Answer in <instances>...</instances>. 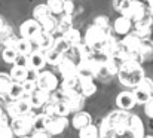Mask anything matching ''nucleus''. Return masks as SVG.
Here are the masks:
<instances>
[{"label":"nucleus","instance_id":"21","mask_svg":"<svg viewBox=\"0 0 153 138\" xmlns=\"http://www.w3.org/2000/svg\"><path fill=\"white\" fill-rule=\"evenodd\" d=\"M77 89L83 96H91V95L95 93L97 86H95L92 79H79V88Z\"/></svg>","mask_w":153,"mask_h":138},{"label":"nucleus","instance_id":"39","mask_svg":"<svg viewBox=\"0 0 153 138\" xmlns=\"http://www.w3.org/2000/svg\"><path fill=\"white\" fill-rule=\"evenodd\" d=\"M53 47L56 49V50H59L61 53H67L68 50H71V46L68 45V42L64 39V36L61 34L59 37H55V43H53Z\"/></svg>","mask_w":153,"mask_h":138},{"label":"nucleus","instance_id":"20","mask_svg":"<svg viewBox=\"0 0 153 138\" xmlns=\"http://www.w3.org/2000/svg\"><path fill=\"white\" fill-rule=\"evenodd\" d=\"M120 64L122 61L116 56H107L105 61H104V67H105V71L108 76H116L120 70Z\"/></svg>","mask_w":153,"mask_h":138},{"label":"nucleus","instance_id":"48","mask_svg":"<svg viewBox=\"0 0 153 138\" xmlns=\"http://www.w3.org/2000/svg\"><path fill=\"white\" fill-rule=\"evenodd\" d=\"M147 12H149V13H150V15L153 16V0L147 3Z\"/></svg>","mask_w":153,"mask_h":138},{"label":"nucleus","instance_id":"30","mask_svg":"<svg viewBox=\"0 0 153 138\" xmlns=\"http://www.w3.org/2000/svg\"><path fill=\"white\" fill-rule=\"evenodd\" d=\"M13 83L12 80V76L7 74V73H0V95L6 96L7 92L10 89V85Z\"/></svg>","mask_w":153,"mask_h":138},{"label":"nucleus","instance_id":"7","mask_svg":"<svg viewBox=\"0 0 153 138\" xmlns=\"http://www.w3.org/2000/svg\"><path fill=\"white\" fill-rule=\"evenodd\" d=\"M67 125H68L67 116L53 114V116H46V119H45V128H46V131H48L51 135L61 134V132L65 129Z\"/></svg>","mask_w":153,"mask_h":138},{"label":"nucleus","instance_id":"49","mask_svg":"<svg viewBox=\"0 0 153 138\" xmlns=\"http://www.w3.org/2000/svg\"><path fill=\"white\" fill-rule=\"evenodd\" d=\"M4 27H6V25H4V19H3V18L0 16V30H3Z\"/></svg>","mask_w":153,"mask_h":138},{"label":"nucleus","instance_id":"41","mask_svg":"<svg viewBox=\"0 0 153 138\" xmlns=\"http://www.w3.org/2000/svg\"><path fill=\"white\" fill-rule=\"evenodd\" d=\"M43 113L46 114V116H53V114H56V101L55 99H52L49 98L45 104H43Z\"/></svg>","mask_w":153,"mask_h":138},{"label":"nucleus","instance_id":"33","mask_svg":"<svg viewBox=\"0 0 153 138\" xmlns=\"http://www.w3.org/2000/svg\"><path fill=\"white\" fill-rule=\"evenodd\" d=\"M46 4L52 12V15H62L64 13V4L65 0H46Z\"/></svg>","mask_w":153,"mask_h":138},{"label":"nucleus","instance_id":"25","mask_svg":"<svg viewBox=\"0 0 153 138\" xmlns=\"http://www.w3.org/2000/svg\"><path fill=\"white\" fill-rule=\"evenodd\" d=\"M138 52H140V55H141L143 61H146V59H150V58L153 56V42L150 40V39H149V37L141 40V45H140Z\"/></svg>","mask_w":153,"mask_h":138},{"label":"nucleus","instance_id":"24","mask_svg":"<svg viewBox=\"0 0 153 138\" xmlns=\"http://www.w3.org/2000/svg\"><path fill=\"white\" fill-rule=\"evenodd\" d=\"M62 36H64V39L68 42V45L71 46V47H76V46H79L82 43V34L76 28H73V27L68 31H65Z\"/></svg>","mask_w":153,"mask_h":138},{"label":"nucleus","instance_id":"36","mask_svg":"<svg viewBox=\"0 0 153 138\" xmlns=\"http://www.w3.org/2000/svg\"><path fill=\"white\" fill-rule=\"evenodd\" d=\"M79 88V77L77 76H70V77H62V82L59 85V89H77Z\"/></svg>","mask_w":153,"mask_h":138},{"label":"nucleus","instance_id":"46","mask_svg":"<svg viewBox=\"0 0 153 138\" xmlns=\"http://www.w3.org/2000/svg\"><path fill=\"white\" fill-rule=\"evenodd\" d=\"M144 113H146L150 119H153V95L150 96V99L144 104Z\"/></svg>","mask_w":153,"mask_h":138},{"label":"nucleus","instance_id":"4","mask_svg":"<svg viewBox=\"0 0 153 138\" xmlns=\"http://www.w3.org/2000/svg\"><path fill=\"white\" fill-rule=\"evenodd\" d=\"M129 113L123 108L120 110H116V111H111L108 116H107V120L116 128L117 131V135H125L128 134V122H129Z\"/></svg>","mask_w":153,"mask_h":138},{"label":"nucleus","instance_id":"12","mask_svg":"<svg viewBox=\"0 0 153 138\" xmlns=\"http://www.w3.org/2000/svg\"><path fill=\"white\" fill-rule=\"evenodd\" d=\"M132 28V19L126 15H120L114 22H113V31L116 34H120V36H126Z\"/></svg>","mask_w":153,"mask_h":138},{"label":"nucleus","instance_id":"23","mask_svg":"<svg viewBox=\"0 0 153 138\" xmlns=\"http://www.w3.org/2000/svg\"><path fill=\"white\" fill-rule=\"evenodd\" d=\"M15 47H16V50H18L19 53L30 55V53L33 52V49H34V42L30 40V39H27V37H21V39H18Z\"/></svg>","mask_w":153,"mask_h":138},{"label":"nucleus","instance_id":"51","mask_svg":"<svg viewBox=\"0 0 153 138\" xmlns=\"http://www.w3.org/2000/svg\"><path fill=\"white\" fill-rule=\"evenodd\" d=\"M152 95H153V86H152Z\"/></svg>","mask_w":153,"mask_h":138},{"label":"nucleus","instance_id":"27","mask_svg":"<svg viewBox=\"0 0 153 138\" xmlns=\"http://www.w3.org/2000/svg\"><path fill=\"white\" fill-rule=\"evenodd\" d=\"M85 98H86V96H83L82 93H77V95L71 96V98H67V99H68V104H70L71 113H77V111H80V110L83 108V105H85Z\"/></svg>","mask_w":153,"mask_h":138},{"label":"nucleus","instance_id":"14","mask_svg":"<svg viewBox=\"0 0 153 138\" xmlns=\"http://www.w3.org/2000/svg\"><path fill=\"white\" fill-rule=\"evenodd\" d=\"M116 104L119 108H123V110H131L137 101H135V96H134V92L132 91H125L120 92L116 98Z\"/></svg>","mask_w":153,"mask_h":138},{"label":"nucleus","instance_id":"3","mask_svg":"<svg viewBox=\"0 0 153 138\" xmlns=\"http://www.w3.org/2000/svg\"><path fill=\"white\" fill-rule=\"evenodd\" d=\"M36 116H37L36 113L28 111V113H27V114H24V116H19V117L12 119L10 126H12V129H13V134H15V135H18V137L27 135V134L33 129V125H34Z\"/></svg>","mask_w":153,"mask_h":138},{"label":"nucleus","instance_id":"45","mask_svg":"<svg viewBox=\"0 0 153 138\" xmlns=\"http://www.w3.org/2000/svg\"><path fill=\"white\" fill-rule=\"evenodd\" d=\"M74 10H76V7H74V1H73V0H65V4H64V13L73 16Z\"/></svg>","mask_w":153,"mask_h":138},{"label":"nucleus","instance_id":"19","mask_svg":"<svg viewBox=\"0 0 153 138\" xmlns=\"http://www.w3.org/2000/svg\"><path fill=\"white\" fill-rule=\"evenodd\" d=\"M91 116H89V113H86V111H77L74 116H73V120H71V123H73V126L76 128V129H82V128H85V126H88V125H91Z\"/></svg>","mask_w":153,"mask_h":138},{"label":"nucleus","instance_id":"42","mask_svg":"<svg viewBox=\"0 0 153 138\" xmlns=\"http://www.w3.org/2000/svg\"><path fill=\"white\" fill-rule=\"evenodd\" d=\"M22 86H24L25 92H30V93H33L36 89H39L37 79H27V80H24V82H22Z\"/></svg>","mask_w":153,"mask_h":138},{"label":"nucleus","instance_id":"8","mask_svg":"<svg viewBox=\"0 0 153 138\" xmlns=\"http://www.w3.org/2000/svg\"><path fill=\"white\" fill-rule=\"evenodd\" d=\"M21 36L22 37H27V39H30V40H36L40 34H42V31H43V28H42V24L39 22V21H36L34 18L33 19H28V21H25V22H22V25H21Z\"/></svg>","mask_w":153,"mask_h":138},{"label":"nucleus","instance_id":"37","mask_svg":"<svg viewBox=\"0 0 153 138\" xmlns=\"http://www.w3.org/2000/svg\"><path fill=\"white\" fill-rule=\"evenodd\" d=\"M71 110H70V104H68V99L67 98H59L56 99V114L58 116H67L70 114Z\"/></svg>","mask_w":153,"mask_h":138},{"label":"nucleus","instance_id":"5","mask_svg":"<svg viewBox=\"0 0 153 138\" xmlns=\"http://www.w3.org/2000/svg\"><path fill=\"white\" fill-rule=\"evenodd\" d=\"M31 110H33V105H31L30 99H25V98L10 99L7 102V114L10 116V119L24 116V114H27Z\"/></svg>","mask_w":153,"mask_h":138},{"label":"nucleus","instance_id":"29","mask_svg":"<svg viewBox=\"0 0 153 138\" xmlns=\"http://www.w3.org/2000/svg\"><path fill=\"white\" fill-rule=\"evenodd\" d=\"M24 86H22V83H19V82H13L12 85H10V89L7 92V98L9 99H18V98H22V95H24Z\"/></svg>","mask_w":153,"mask_h":138},{"label":"nucleus","instance_id":"18","mask_svg":"<svg viewBox=\"0 0 153 138\" xmlns=\"http://www.w3.org/2000/svg\"><path fill=\"white\" fill-rule=\"evenodd\" d=\"M141 37H138L135 33H128L125 37H123V40H120L122 42V45L125 46V49L126 50H131V52H137L138 49H140V45H141Z\"/></svg>","mask_w":153,"mask_h":138},{"label":"nucleus","instance_id":"38","mask_svg":"<svg viewBox=\"0 0 153 138\" xmlns=\"http://www.w3.org/2000/svg\"><path fill=\"white\" fill-rule=\"evenodd\" d=\"M42 28H43V31H48V33H52V34L56 33V28H58V19L55 18V15L49 16L45 22H42Z\"/></svg>","mask_w":153,"mask_h":138},{"label":"nucleus","instance_id":"10","mask_svg":"<svg viewBox=\"0 0 153 138\" xmlns=\"http://www.w3.org/2000/svg\"><path fill=\"white\" fill-rule=\"evenodd\" d=\"M58 71L61 77H70V76H77V64L68 58V55H64L62 59L58 62Z\"/></svg>","mask_w":153,"mask_h":138},{"label":"nucleus","instance_id":"40","mask_svg":"<svg viewBox=\"0 0 153 138\" xmlns=\"http://www.w3.org/2000/svg\"><path fill=\"white\" fill-rule=\"evenodd\" d=\"M131 1H132V0H114V1H113V6H114V9H116L120 15H126Z\"/></svg>","mask_w":153,"mask_h":138},{"label":"nucleus","instance_id":"6","mask_svg":"<svg viewBox=\"0 0 153 138\" xmlns=\"http://www.w3.org/2000/svg\"><path fill=\"white\" fill-rule=\"evenodd\" d=\"M152 86H153V80L144 76V79H143V80L134 88V91H132L137 104H143V105H144V104L150 99V96H152Z\"/></svg>","mask_w":153,"mask_h":138},{"label":"nucleus","instance_id":"28","mask_svg":"<svg viewBox=\"0 0 153 138\" xmlns=\"http://www.w3.org/2000/svg\"><path fill=\"white\" fill-rule=\"evenodd\" d=\"M117 135V131L116 128L105 119H102L101 122V126H100V137H116Z\"/></svg>","mask_w":153,"mask_h":138},{"label":"nucleus","instance_id":"26","mask_svg":"<svg viewBox=\"0 0 153 138\" xmlns=\"http://www.w3.org/2000/svg\"><path fill=\"white\" fill-rule=\"evenodd\" d=\"M10 76H12L13 82L22 83L24 80L28 79V68H24V67H19V65H13L12 70H10Z\"/></svg>","mask_w":153,"mask_h":138},{"label":"nucleus","instance_id":"1","mask_svg":"<svg viewBox=\"0 0 153 138\" xmlns=\"http://www.w3.org/2000/svg\"><path fill=\"white\" fill-rule=\"evenodd\" d=\"M119 82L126 88H135L143 79H144V70L141 67L140 61L135 59H126L122 61L120 70L117 73Z\"/></svg>","mask_w":153,"mask_h":138},{"label":"nucleus","instance_id":"31","mask_svg":"<svg viewBox=\"0 0 153 138\" xmlns=\"http://www.w3.org/2000/svg\"><path fill=\"white\" fill-rule=\"evenodd\" d=\"M45 56H46V62L51 64V65H58V62L62 59L64 53H61L59 50H56L55 47H51L45 52Z\"/></svg>","mask_w":153,"mask_h":138},{"label":"nucleus","instance_id":"17","mask_svg":"<svg viewBox=\"0 0 153 138\" xmlns=\"http://www.w3.org/2000/svg\"><path fill=\"white\" fill-rule=\"evenodd\" d=\"M51 98V92L45 91V89H36V91L31 93V98H30V102L33 105V108H40L43 107V104Z\"/></svg>","mask_w":153,"mask_h":138},{"label":"nucleus","instance_id":"2","mask_svg":"<svg viewBox=\"0 0 153 138\" xmlns=\"http://www.w3.org/2000/svg\"><path fill=\"white\" fill-rule=\"evenodd\" d=\"M111 31H113L111 27H110V28H101V27H98V25L94 24V25H91V27L88 28L83 42L88 43L95 52H101V47H102V45H104V42H105V37H107Z\"/></svg>","mask_w":153,"mask_h":138},{"label":"nucleus","instance_id":"9","mask_svg":"<svg viewBox=\"0 0 153 138\" xmlns=\"http://www.w3.org/2000/svg\"><path fill=\"white\" fill-rule=\"evenodd\" d=\"M37 85H39L40 89L53 92L55 89H58V79H56V76L52 71L42 70L39 73V76H37Z\"/></svg>","mask_w":153,"mask_h":138},{"label":"nucleus","instance_id":"44","mask_svg":"<svg viewBox=\"0 0 153 138\" xmlns=\"http://www.w3.org/2000/svg\"><path fill=\"white\" fill-rule=\"evenodd\" d=\"M94 24L98 25V27H101V28H110V22H108V18L107 16H97Z\"/></svg>","mask_w":153,"mask_h":138},{"label":"nucleus","instance_id":"43","mask_svg":"<svg viewBox=\"0 0 153 138\" xmlns=\"http://www.w3.org/2000/svg\"><path fill=\"white\" fill-rule=\"evenodd\" d=\"M13 65H19V67H24V68H30V58H28V55L19 53L18 58L15 59Z\"/></svg>","mask_w":153,"mask_h":138},{"label":"nucleus","instance_id":"35","mask_svg":"<svg viewBox=\"0 0 153 138\" xmlns=\"http://www.w3.org/2000/svg\"><path fill=\"white\" fill-rule=\"evenodd\" d=\"M79 137L80 138H97V137H100V129L91 123V125L79 129Z\"/></svg>","mask_w":153,"mask_h":138},{"label":"nucleus","instance_id":"50","mask_svg":"<svg viewBox=\"0 0 153 138\" xmlns=\"http://www.w3.org/2000/svg\"><path fill=\"white\" fill-rule=\"evenodd\" d=\"M144 1H147V3H149V1H152V0H144Z\"/></svg>","mask_w":153,"mask_h":138},{"label":"nucleus","instance_id":"16","mask_svg":"<svg viewBox=\"0 0 153 138\" xmlns=\"http://www.w3.org/2000/svg\"><path fill=\"white\" fill-rule=\"evenodd\" d=\"M36 43V49H40L43 52H46L48 49L53 47V43H55V36L52 33H48V31H42V34L34 40Z\"/></svg>","mask_w":153,"mask_h":138},{"label":"nucleus","instance_id":"13","mask_svg":"<svg viewBox=\"0 0 153 138\" xmlns=\"http://www.w3.org/2000/svg\"><path fill=\"white\" fill-rule=\"evenodd\" d=\"M28 58H30V68H33L36 71H42L45 68V65L48 64L45 52L40 49H33V52L28 55Z\"/></svg>","mask_w":153,"mask_h":138},{"label":"nucleus","instance_id":"11","mask_svg":"<svg viewBox=\"0 0 153 138\" xmlns=\"http://www.w3.org/2000/svg\"><path fill=\"white\" fill-rule=\"evenodd\" d=\"M146 13H147V6L141 0H132L131 4H129V9L126 12V16H129L135 22V21L141 19Z\"/></svg>","mask_w":153,"mask_h":138},{"label":"nucleus","instance_id":"15","mask_svg":"<svg viewBox=\"0 0 153 138\" xmlns=\"http://www.w3.org/2000/svg\"><path fill=\"white\" fill-rule=\"evenodd\" d=\"M128 134H131L132 137H143L144 135V126L141 119L137 114H131L129 116V122H128Z\"/></svg>","mask_w":153,"mask_h":138},{"label":"nucleus","instance_id":"32","mask_svg":"<svg viewBox=\"0 0 153 138\" xmlns=\"http://www.w3.org/2000/svg\"><path fill=\"white\" fill-rule=\"evenodd\" d=\"M18 55H19V52H18V50H16V47H13V46H4L3 53H1L3 61H4V62H7V64H13V62H15V59L18 58Z\"/></svg>","mask_w":153,"mask_h":138},{"label":"nucleus","instance_id":"22","mask_svg":"<svg viewBox=\"0 0 153 138\" xmlns=\"http://www.w3.org/2000/svg\"><path fill=\"white\" fill-rule=\"evenodd\" d=\"M49 16H52V12L49 10V7H48L46 3H45V4H37V6L34 7V10H33V18H34L36 21H39L40 24L45 22Z\"/></svg>","mask_w":153,"mask_h":138},{"label":"nucleus","instance_id":"47","mask_svg":"<svg viewBox=\"0 0 153 138\" xmlns=\"http://www.w3.org/2000/svg\"><path fill=\"white\" fill-rule=\"evenodd\" d=\"M9 119H10V116H9V114H6V113L1 110V107H0V126L10 125V123H9Z\"/></svg>","mask_w":153,"mask_h":138},{"label":"nucleus","instance_id":"34","mask_svg":"<svg viewBox=\"0 0 153 138\" xmlns=\"http://www.w3.org/2000/svg\"><path fill=\"white\" fill-rule=\"evenodd\" d=\"M71 15H65L62 13V16L58 19V28H56V33L59 34H64L65 31H68L71 28Z\"/></svg>","mask_w":153,"mask_h":138}]
</instances>
